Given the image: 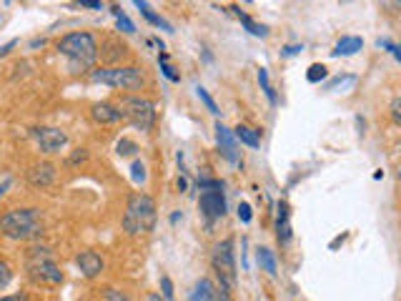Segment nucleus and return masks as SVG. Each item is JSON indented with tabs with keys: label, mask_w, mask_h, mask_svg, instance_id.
<instances>
[{
	"label": "nucleus",
	"mask_w": 401,
	"mask_h": 301,
	"mask_svg": "<svg viewBox=\"0 0 401 301\" xmlns=\"http://www.w3.org/2000/svg\"><path fill=\"white\" fill-rule=\"evenodd\" d=\"M130 181L133 183H143L146 181V163L143 161H133V166H130Z\"/></svg>",
	"instance_id": "27"
},
{
	"label": "nucleus",
	"mask_w": 401,
	"mask_h": 301,
	"mask_svg": "<svg viewBox=\"0 0 401 301\" xmlns=\"http://www.w3.org/2000/svg\"><path fill=\"white\" fill-rule=\"evenodd\" d=\"M90 81L110 88H138L143 83V76L136 66H108L90 71Z\"/></svg>",
	"instance_id": "6"
},
{
	"label": "nucleus",
	"mask_w": 401,
	"mask_h": 301,
	"mask_svg": "<svg viewBox=\"0 0 401 301\" xmlns=\"http://www.w3.org/2000/svg\"><path fill=\"white\" fill-rule=\"evenodd\" d=\"M188 301H214V284L209 279H198L188 294Z\"/></svg>",
	"instance_id": "19"
},
{
	"label": "nucleus",
	"mask_w": 401,
	"mask_h": 301,
	"mask_svg": "<svg viewBox=\"0 0 401 301\" xmlns=\"http://www.w3.org/2000/svg\"><path fill=\"white\" fill-rule=\"evenodd\" d=\"M326 76H328V71H326V66H323V63H311V66H308V71H306L308 83H321Z\"/></svg>",
	"instance_id": "24"
},
{
	"label": "nucleus",
	"mask_w": 401,
	"mask_h": 301,
	"mask_svg": "<svg viewBox=\"0 0 401 301\" xmlns=\"http://www.w3.org/2000/svg\"><path fill=\"white\" fill-rule=\"evenodd\" d=\"M234 11H236V16H239V21L244 23V28L251 33V36H256V38H266V36H269V28H266L264 23H256L254 18H251V16H246V13L241 11V8H236V6H234Z\"/></svg>",
	"instance_id": "20"
},
{
	"label": "nucleus",
	"mask_w": 401,
	"mask_h": 301,
	"mask_svg": "<svg viewBox=\"0 0 401 301\" xmlns=\"http://www.w3.org/2000/svg\"><path fill=\"white\" fill-rule=\"evenodd\" d=\"M196 96H198V98H201V101H204V106L211 111V113H214V116H219V106H216V101L211 98V93L204 88V86H196Z\"/></svg>",
	"instance_id": "26"
},
{
	"label": "nucleus",
	"mask_w": 401,
	"mask_h": 301,
	"mask_svg": "<svg viewBox=\"0 0 401 301\" xmlns=\"http://www.w3.org/2000/svg\"><path fill=\"white\" fill-rule=\"evenodd\" d=\"M214 301H231V291L224 286H214Z\"/></svg>",
	"instance_id": "34"
},
{
	"label": "nucleus",
	"mask_w": 401,
	"mask_h": 301,
	"mask_svg": "<svg viewBox=\"0 0 401 301\" xmlns=\"http://www.w3.org/2000/svg\"><path fill=\"white\" fill-rule=\"evenodd\" d=\"M361 48H364V41H361L359 36H344L336 46H333L331 56L333 58H339V56L349 58V56H354V53H359Z\"/></svg>",
	"instance_id": "14"
},
{
	"label": "nucleus",
	"mask_w": 401,
	"mask_h": 301,
	"mask_svg": "<svg viewBox=\"0 0 401 301\" xmlns=\"http://www.w3.org/2000/svg\"><path fill=\"white\" fill-rule=\"evenodd\" d=\"M75 266H78L85 279H95V276L103 271V259H100L95 251H80V254L75 256Z\"/></svg>",
	"instance_id": "11"
},
{
	"label": "nucleus",
	"mask_w": 401,
	"mask_h": 301,
	"mask_svg": "<svg viewBox=\"0 0 401 301\" xmlns=\"http://www.w3.org/2000/svg\"><path fill=\"white\" fill-rule=\"evenodd\" d=\"M178 188H181V191H186V188H188V181H186V176H181V178H178Z\"/></svg>",
	"instance_id": "42"
},
{
	"label": "nucleus",
	"mask_w": 401,
	"mask_h": 301,
	"mask_svg": "<svg viewBox=\"0 0 401 301\" xmlns=\"http://www.w3.org/2000/svg\"><path fill=\"white\" fill-rule=\"evenodd\" d=\"M11 279H13V271H11V266H8L6 261L0 259V289H6V286L11 284Z\"/></svg>",
	"instance_id": "30"
},
{
	"label": "nucleus",
	"mask_w": 401,
	"mask_h": 301,
	"mask_svg": "<svg viewBox=\"0 0 401 301\" xmlns=\"http://www.w3.org/2000/svg\"><path fill=\"white\" fill-rule=\"evenodd\" d=\"M401 98H394L391 101V118H394V123H401Z\"/></svg>",
	"instance_id": "35"
},
{
	"label": "nucleus",
	"mask_w": 401,
	"mask_h": 301,
	"mask_svg": "<svg viewBox=\"0 0 401 301\" xmlns=\"http://www.w3.org/2000/svg\"><path fill=\"white\" fill-rule=\"evenodd\" d=\"M301 51H303V46H283L281 56H283V58H291V56H298Z\"/></svg>",
	"instance_id": "36"
},
{
	"label": "nucleus",
	"mask_w": 401,
	"mask_h": 301,
	"mask_svg": "<svg viewBox=\"0 0 401 301\" xmlns=\"http://www.w3.org/2000/svg\"><path fill=\"white\" fill-rule=\"evenodd\" d=\"M181 218H183V213H181V211H173V213H171V223H178V221H181Z\"/></svg>",
	"instance_id": "41"
},
{
	"label": "nucleus",
	"mask_w": 401,
	"mask_h": 301,
	"mask_svg": "<svg viewBox=\"0 0 401 301\" xmlns=\"http://www.w3.org/2000/svg\"><path fill=\"white\" fill-rule=\"evenodd\" d=\"M0 301H28L26 294H13V296H3Z\"/></svg>",
	"instance_id": "40"
},
{
	"label": "nucleus",
	"mask_w": 401,
	"mask_h": 301,
	"mask_svg": "<svg viewBox=\"0 0 401 301\" xmlns=\"http://www.w3.org/2000/svg\"><path fill=\"white\" fill-rule=\"evenodd\" d=\"M276 236L281 244L291 241V226H288V206L286 201H278V218H276Z\"/></svg>",
	"instance_id": "15"
},
{
	"label": "nucleus",
	"mask_w": 401,
	"mask_h": 301,
	"mask_svg": "<svg viewBox=\"0 0 401 301\" xmlns=\"http://www.w3.org/2000/svg\"><path fill=\"white\" fill-rule=\"evenodd\" d=\"M85 156H88V153H85V148H75V153H73V156H71V163L85 161Z\"/></svg>",
	"instance_id": "38"
},
{
	"label": "nucleus",
	"mask_w": 401,
	"mask_h": 301,
	"mask_svg": "<svg viewBox=\"0 0 401 301\" xmlns=\"http://www.w3.org/2000/svg\"><path fill=\"white\" fill-rule=\"evenodd\" d=\"M211 264L219 276V286L224 289H234L236 286V259H234V241L224 239L214 246V256H211Z\"/></svg>",
	"instance_id": "7"
},
{
	"label": "nucleus",
	"mask_w": 401,
	"mask_h": 301,
	"mask_svg": "<svg viewBox=\"0 0 401 301\" xmlns=\"http://www.w3.org/2000/svg\"><path fill=\"white\" fill-rule=\"evenodd\" d=\"M11 186V178H6V181H3V186H0V196H3V193H6V188Z\"/></svg>",
	"instance_id": "44"
},
{
	"label": "nucleus",
	"mask_w": 401,
	"mask_h": 301,
	"mask_svg": "<svg viewBox=\"0 0 401 301\" xmlns=\"http://www.w3.org/2000/svg\"><path fill=\"white\" fill-rule=\"evenodd\" d=\"M216 143H219V150L221 156L226 158L229 163H234V166H241V150H239V141L234 138V131L229 128V126H224L219 121L216 123Z\"/></svg>",
	"instance_id": "9"
},
{
	"label": "nucleus",
	"mask_w": 401,
	"mask_h": 301,
	"mask_svg": "<svg viewBox=\"0 0 401 301\" xmlns=\"http://www.w3.org/2000/svg\"><path fill=\"white\" fill-rule=\"evenodd\" d=\"M136 8H138V11H141V16L146 18V21L151 23V26L163 28V31L173 33V26H171V23H168L166 18H161V16H158V13H153V11H151V6H148V3H143V0H136Z\"/></svg>",
	"instance_id": "17"
},
{
	"label": "nucleus",
	"mask_w": 401,
	"mask_h": 301,
	"mask_svg": "<svg viewBox=\"0 0 401 301\" xmlns=\"http://www.w3.org/2000/svg\"><path fill=\"white\" fill-rule=\"evenodd\" d=\"M198 206H201V213H204L209 223H214L216 218H224L226 216L224 191H204L201 198H198Z\"/></svg>",
	"instance_id": "10"
},
{
	"label": "nucleus",
	"mask_w": 401,
	"mask_h": 301,
	"mask_svg": "<svg viewBox=\"0 0 401 301\" xmlns=\"http://www.w3.org/2000/svg\"><path fill=\"white\" fill-rule=\"evenodd\" d=\"M80 8H90V11H103L100 0H80Z\"/></svg>",
	"instance_id": "37"
},
{
	"label": "nucleus",
	"mask_w": 401,
	"mask_h": 301,
	"mask_svg": "<svg viewBox=\"0 0 401 301\" xmlns=\"http://www.w3.org/2000/svg\"><path fill=\"white\" fill-rule=\"evenodd\" d=\"M0 234L11 241H33L43 236V218L38 208H13L0 216Z\"/></svg>",
	"instance_id": "1"
},
{
	"label": "nucleus",
	"mask_w": 401,
	"mask_h": 301,
	"mask_svg": "<svg viewBox=\"0 0 401 301\" xmlns=\"http://www.w3.org/2000/svg\"><path fill=\"white\" fill-rule=\"evenodd\" d=\"M31 136L43 153H58L68 143V133L61 128H53V126H36V128H31Z\"/></svg>",
	"instance_id": "8"
},
{
	"label": "nucleus",
	"mask_w": 401,
	"mask_h": 301,
	"mask_svg": "<svg viewBox=\"0 0 401 301\" xmlns=\"http://www.w3.org/2000/svg\"><path fill=\"white\" fill-rule=\"evenodd\" d=\"M161 291H163V301H176V294H173V281L168 276L161 279Z\"/></svg>",
	"instance_id": "31"
},
{
	"label": "nucleus",
	"mask_w": 401,
	"mask_h": 301,
	"mask_svg": "<svg viewBox=\"0 0 401 301\" xmlns=\"http://www.w3.org/2000/svg\"><path fill=\"white\" fill-rule=\"evenodd\" d=\"M56 48L61 56L68 58L71 71L73 73L88 71L95 63V58H98V43L85 31H75V33H68V36H63Z\"/></svg>",
	"instance_id": "2"
},
{
	"label": "nucleus",
	"mask_w": 401,
	"mask_h": 301,
	"mask_svg": "<svg viewBox=\"0 0 401 301\" xmlns=\"http://www.w3.org/2000/svg\"><path fill=\"white\" fill-rule=\"evenodd\" d=\"M376 46H379V48H386V51H389L391 56L396 58V61H401V51H399V46H396V43H391L389 38H379V43H376Z\"/></svg>",
	"instance_id": "32"
},
{
	"label": "nucleus",
	"mask_w": 401,
	"mask_h": 301,
	"mask_svg": "<svg viewBox=\"0 0 401 301\" xmlns=\"http://www.w3.org/2000/svg\"><path fill=\"white\" fill-rule=\"evenodd\" d=\"M28 181H31V186H36V188L51 186V183L56 181V166H53V163H48V161L36 163V166L28 171Z\"/></svg>",
	"instance_id": "12"
},
{
	"label": "nucleus",
	"mask_w": 401,
	"mask_h": 301,
	"mask_svg": "<svg viewBox=\"0 0 401 301\" xmlns=\"http://www.w3.org/2000/svg\"><path fill=\"white\" fill-rule=\"evenodd\" d=\"M158 63H161V71H163V76H166L171 83H181V76L176 73V68L168 63V53L166 51H161L158 53Z\"/></svg>",
	"instance_id": "23"
},
{
	"label": "nucleus",
	"mask_w": 401,
	"mask_h": 301,
	"mask_svg": "<svg viewBox=\"0 0 401 301\" xmlns=\"http://www.w3.org/2000/svg\"><path fill=\"white\" fill-rule=\"evenodd\" d=\"M110 13H113V18H115V26H118V31H123V33H136V26H133V21H130L128 16H125L123 11H120V6H113L110 8Z\"/></svg>",
	"instance_id": "22"
},
{
	"label": "nucleus",
	"mask_w": 401,
	"mask_h": 301,
	"mask_svg": "<svg viewBox=\"0 0 401 301\" xmlns=\"http://www.w3.org/2000/svg\"><path fill=\"white\" fill-rule=\"evenodd\" d=\"M16 46H18V41H11V43H6V46H0V58H3V56H8V53H11Z\"/></svg>",
	"instance_id": "39"
},
{
	"label": "nucleus",
	"mask_w": 401,
	"mask_h": 301,
	"mask_svg": "<svg viewBox=\"0 0 401 301\" xmlns=\"http://www.w3.org/2000/svg\"><path fill=\"white\" fill-rule=\"evenodd\" d=\"M118 108L120 116L138 131H151L156 123V106H153V101L141 98V96H125Z\"/></svg>",
	"instance_id": "5"
},
{
	"label": "nucleus",
	"mask_w": 401,
	"mask_h": 301,
	"mask_svg": "<svg viewBox=\"0 0 401 301\" xmlns=\"http://www.w3.org/2000/svg\"><path fill=\"white\" fill-rule=\"evenodd\" d=\"M234 138L241 141V143H246L249 148H259L261 146V131H254L251 126H236Z\"/></svg>",
	"instance_id": "18"
},
{
	"label": "nucleus",
	"mask_w": 401,
	"mask_h": 301,
	"mask_svg": "<svg viewBox=\"0 0 401 301\" xmlns=\"http://www.w3.org/2000/svg\"><path fill=\"white\" fill-rule=\"evenodd\" d=\"M256 261H259V266H261V269H264L269 276H276V271H278V261H276V254H274L271 249H266V246L256 249Z\"/></svg>",
	"instance_id": "16"
},
{
	"label": "nucleus",
	"mask_w": 401,
	"mask_h": 301,
	"mask_svg": "<svg viewBox=\"0 0 401 301\" xmlns=\"http://www.w3.org/2000/svg\"><path fill=\"white\" fill-rule=\"evenodd\" d=\"M198 188L201 191H224V181H219V178H198Z\"/></svg>",
	"instance_id": "28"
},
{
	"label": "nucleus",
	"mask_w": 401,
	"mask_h": 301,
	"mask_svg": "<svg viewBox=\"0 0 401 301\" xmlns=\"http://www.w3.org/2000/svg\"><path fill=\"white\" fill-rule=\"evenodd\" d=\"M239 218H241V221H244V223H251V218H254V213H251V206H249V203H239Z\"/></svg>",
	"instance_id": "33"
},
{
	"label": "nucleus",
	"mask_w": 401,
	"mask_h": 301,
	"mask_svg": "<svg viewBox=\"0 0 401 301\" xmlns=\"http://www.w3.org/2000/svg\"><path fill=\"white\" fill-rule=\"evenodd\" d=\"M103 296H105V301H130V296L125 294V291L113 289V286H105V289H103Z\"/></svg>",
	"instance_id": "29"
},
{
	"label": "nucleus",
	"mask_w": 401,
	"mask_h": 301,
	"mask_svg": "<svg viewBox=\"0 0 401 301\" xmlns=\"http://www.w3.org/2000/svg\"><path fill=\"white\" fill-rule=\"evenodd\" d=\"M90 118L95 121V123H115V121H120L123 116H120V108L113 103H95L93 108H90Z\"/></svg>",
	"instance_id": "13"
},
{
	"label": "nucleus",
	"mask_w": 401,
	"mask_h": 301,
	"mask_svg": "<svg viewBox=\"0 0 401 301\" xmlns=\"http://www.w3.org/2000/svg\"><path fill=\"white\" fill-rule=\"evenodd\" d=\"M259 86H261V91L266 93V98H269V103L271 106H276V91H274V86H271V78H269V71L266 68H259Z\"/></svg>",
	"instance_id": "21"
},
{
	"label": "nucleus",
	"mask_w": 401,
	"mask_h": 301,
	"mask_svg": "<svg viewBox=\"0 0 401 301\" xmlns=\"http://www.w3.org/2000/svg\"><path fill=\"white\" fill-rule=\"evenodd\" d=\"M156 226V201L148 193H133L125 203L123 229L125 234H148Z\"/></svg>",
	"instance_id": "3"
},
{
	"label": "nucleus",
	"mask_w": 401,
	"mask_h": 301,
	"mask_svg": "<svg viewBox=\"0 0 401 301\" xmlns=\"http://www.w3.org/2000/svg\"><path fill=\"white\" fill-rule=\"evenodd\" d=\"M344 239H346V236H339V239H333V241H331V249H336L339 244H344Z\"/></svg>",
	"instance_id": "43"
},
{
	"label": "nucleus",
	"mask_w": 401,
	"mask_h": 301,
	"mask_svg": "<svg viewBox=\"0 0 401 301\" xmlns=\"http://www.w3.org/2000/svg\"><path fill=\"white\" fill-rule=\"evenodd\" d=\"M148 301H163V299H161V294H151L148 296Z\"/></svg>",
	"instance_id": "45"
},
{
	"label": "nucleus",
	"mask_w": 401,
	"mask_h": 301,
	"mask_svg": "<svg viewBox=\"0 0 401 301\" xmlns=\"http://www.w3.org/2000/svg\"><path fill=\"white\" fill-rule=\"evenodd\" d=\"M136 150H138V143L130 138H120L118 143H115V153H118V156H133Z\"/></svg>",
	"instance_id": "25"
},
{
	"label": "nucleus",
	"mask_w": 401,
	"mask_h": 301,
	"mask_svg": "<svg viewBox=\"0 0 401 301\" xmlns=\"http://www.w3.org/2000/svg\"><path fill=\"white\" fill-rule=\"evenodd\" d=\"M28 279L36 286H61L63 269L53 259V251L48 246H31L28 249Z\"/></svg>",
	"instance_id": "4"
}]
</instances>
